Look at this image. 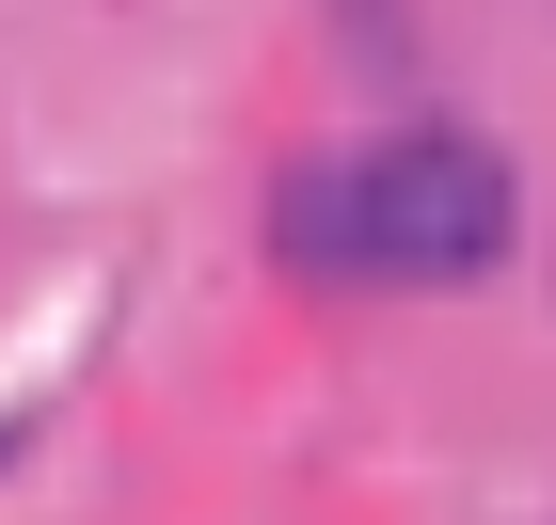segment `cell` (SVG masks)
<instances>
[{"mask_svg":"<svg viewBox=\"0 0 556 525\" xmlns=\"http://www.w3.org/2000/svg\"><path fill=\"white\" fill-rule=\"evenodd\" d=\"M525 175L477 128H397L382 160H350V271H397V287H462V271L509 255Z\"/></svg>","mask_w":556,"mask_h":525,"instance_id":"1","label":"cell"},{"mask_svg":"<svg viewBox=\"0 0 556 525\" xmlns=\"http://www.w3.org/2000/svg\"><path fill=\"white\" fill-rule=\"evenodd\" d=\"M287 255L302 271H350V160H302L287 175Z\"/></svg>","mask_w":556,"mask_h":525,"instance_id":"2","label":"cell"}]
</instances>
